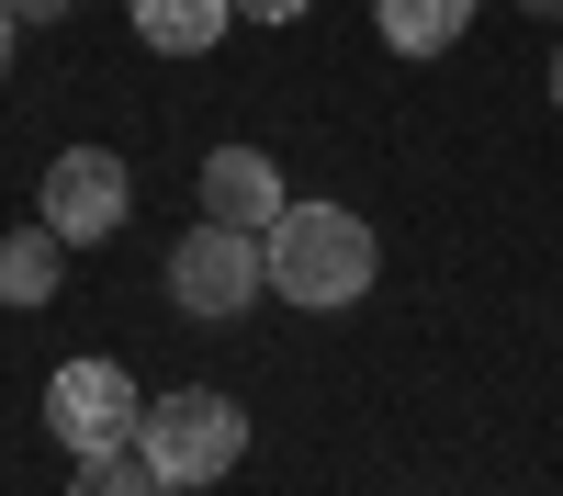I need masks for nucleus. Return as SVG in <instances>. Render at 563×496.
<instances>
[{
	"label": "nucleus",
	"mask_w": 563,
	"mask_h": 496,
	"mask_svg": "<svg viewBox=\"0 0 563 496\" xmlns=\"http://www.w3.org/2000/svg\"><path fill=\"white\" fill-rule=\"evenodd\" d=\"M135 12V45H158V57H203V45L238 23V0H124Z\"/></svg>",
	"instance_id": "0eeeda50"
},
{
	"label": "nucleus",
	"mask_w": 563,
	"mask_h": 496,
	"mask_svg": "<svg viewBox=\"0 0 563 496\" xmlns=\"http://www.w3.org/2000/svg\"><path fill=\"white\" fill-rule=\"evenodd\" d=\"M552 102H563V57H552Z\"/></svg>",
	"instance_id": "2eb2a0df"
},
{
	"label": "nucleus",
	"mask_w": 563,
	"mask_h": 496,
	"mask_svg": "<svg viewBox=\"0 0 563 496\" xmlns=\"http://www.w3.org/2000/svg\"><path fill=\"white\" fill-rule=\"evenodd\" d=\"M34 203H45V225H57L68 249H90V238H113V225H124L135 192H124V158H113V147H68V158H45V192H34Z\"/></svg>",
	"instance_id": "39448f33"
},
{
	"label": "nucleus",
	"mask_w": 563,
	"mask_h": 496,
	"mask_svg": "<svg viewBox=\"0 0 563 496\" xmlns=\"http://www.w3.org/2000/svg\"><path fill=\"white\" fill-rule=\"evenodd\" d=\"M57 260H68V238L57 225H12V238H0V305H57Z\"/></svg>",
	"instance_id": "1a4fd4ad"
},
{
	"label": "nucleus",
	"mask_w": 563,
	"mask_h": 496,
	"mask_svg": "<svg viewBox=\"0 0 563 496\" xmlns=\"http://www.w3.org/2000/svg\"><path fill=\"white\" fill-rule=\"evenodd\" d=\"M519 12H541V23H563V0H519Z\"/></svg>",
	"instance_id": "4468645a"
},
{
	"label": "nucleus",
	"mask_w": 563,
	"mask_h": 496,
	"mask_svg": "<svg viewBox=\"0 0 563 496\" xmlns=\"http://www.w3.org/2000/svg\"><path fill=\"white\" fill-rule=\"evenodd\" d=\"M12 12H23V23H45V12H79V0H12Z\"/></svg>",
	"instance_id": "ddd939ff"
},
{
	"label": "nucleus",
	"mask_w": 563,
	"mask_h": 496,
	"mask_svg": "<svg viewBox=\"0 0 563 496\" xmlns=\"http://www.w3.org/2000/svg\"><path fill=\"white\" fill-rule=\"evenodd\" d=\"M238 23H305V0H238Z\"/></svg>",
	"instance_id": "9b49d317"
},
{
	"label": "nucleus",
	"mask_w": 563,
	"mask_h": 496,
	"mask_svg": "<svg viewBox=\"0 0 563 496\" xmlns=\"http://www.w3.org/2000/svg\"><path fill=\"white\" fill-rule=\"evenodd\" d=\"M372 271H384V249H372V225L350 203H282L271 225V294H294L305 316H339L372 294Z\"/></svg>",
	"instance_id": "f257e3e1"
},
{
	"label": "nucleus",
	"mask_w": 563,
	"mask_h": 496,
	"mask_svg": "<svg viewBox=\"0 0 563 496\" xmlns=\"http://www.w3.org/2000/svg\"><path fill=\"white\" fill-rule=\"evenodd\" d=\"M282 203H294V192H282V169H271L260 147H214V158H203V214H214V225H249V238H271Z\"/></svg>",
	"instance_id": "423d86ee"
},
{
	"label": "nucleus",
	"mask_w": 563,
	"mask_h": 496,
	"mask_svg": "<svg viewBox=\"0 0 563 496\" xmlns=\"http://www.w3.org/2000/svg\"><path fill=\"white\" fill-rule=\"evenodd\" d=\"M372 23H384L395 57H451L462 23H474V0H372Z\"/></svg>",
	"instance_id": "6e6552de"
},
{
	"label": "nucleus",
	"mask_w": 563,
	"mask_h": 496,
	"mask_svg": "<svg viewBox=\"0 0 563 496\" xmlns=\"http://www.w3.org/2000/svg\"><path fill=\"white\" fill-rule=\"evenodd\" d=\"M169 294H180V316H249V305L271 294V238L203 214L192 238L169 249Z\"/></svg>",
	"instance_id": "7ed1b4c3"
},
{
	"label": "nucleus",
	"mask_w": 563,
	"mask_h": 496,
	"mask_svg": "<svg viewBox=\"0 0 563 496\" xmlns=\"http://www.w3.org/2000/svg\"><path fill=\"white\" fill-rule=\"evenodd\" d=\"M45 429L79 451H135V429H147V406H135V373L124 361H68V373H45Z\"/></svg>",
	"instance_id": "20e7f679"
},
{
	"label": "nucleus",
	"mask_w": 563,
	"mask_h": 496,
	"mask_svg": "<svg viewBox=\"0 0 563 496\" xmlns=\"http://www.w3.org/2000/svg\"><path fill=\"white\" fill-rule=\"evenodd\" d=\"M12 34H23V12H12V0H0V68H12Z\"/></svg>",
	"instance_id": "f8f14e48"
},
{
	"label": "nucleus",
	"mask_w": 563,
	"mask_h": 496,
	"mask_svg": "<svg viewBox=\"0 0 563 496\" xmlns=\"http://www.w3.org/2000/svg\"><path fill=\"white\" fill-rule=\"evenodd\" d=\"M68 496H169V485L147 474V451H79Z\"/></svg>",
	"instance_id": "9d476101"
},
{
	"label": "nucleus",
	"mask_w": 563,
	"mask_h": 496,
	"mask_svg": "<svg viewBox=\"0 0 563 496\" xmlns=\"http://www.w3.org/2000/svg\"><path fill=\"white\" fill-rule=\"evenodd\" d=\"M135 451H147V474L180 496V485H225V474H238L249 463V406L238 395H158L147 406V429H135Z\"/></svg>",
	"instance_id": "f03ea898"
}]
</instances>
